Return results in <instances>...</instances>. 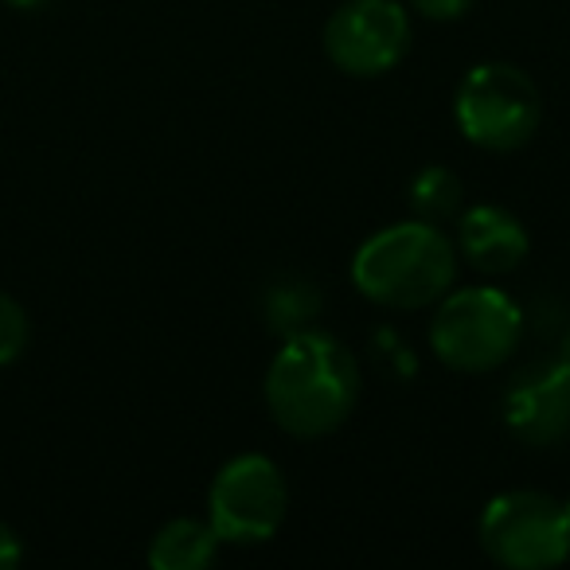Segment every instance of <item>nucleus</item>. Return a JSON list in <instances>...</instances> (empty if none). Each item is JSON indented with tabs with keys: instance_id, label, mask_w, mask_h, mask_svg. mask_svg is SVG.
<instances>
[{
	"instance_id": "1",
	"label": "nucleus",
	"mask_w": 570,
	"mask_h": 570,
	"mask_svg": "<svg viewBox=\"0 0 570 570\" xmlns=\"http://www.w3.org/2000/svg\"><path fill=\"white\" fill-rule=\"evenodd\" d=\"M360 399V364L321 328L289 333L266 372V406L294 438H325L348 422Z\"/></svg>"
},
{
	"instance_id": "10",
	"label": "nucleus",
	"mask_w": 570,
	"mask_h": 570,
	"mask_svg": "<svg viewBox=\"0 0 570 570\" xmlns=\"http://www.w3.org/2000/svg\"><path fill=\"white\" fill-rule=\"evenodd\" d=\"M219 531L212 520H191V515H176L153 535L149 543V567L157 570H204L219 551Z\"/></svg>"
},
{
	"instance_id": "14",
	"label": "nucleus",
	"mask_w": 570,
	"mask_h": 570,
	"mask_svg": "<svg viewBox=\"0 0 570 570\" xmlns=\"http://www.w3.org/2000/svg\"><path fill=\"white\" fill-rule=\"evenodd\" d=\"M411 9L426 20H461L473 9V0H411Z\"/></svg>"
},
{
	"instance_id": "6",
	"label": "nucleus",
	"mask_w": 570,
	"mask_h": 570,
	"mask_svg": "<svg viewBox=\"0 0 570 570\" xmlns=\"http://www.w3.org/2000/svg\"><path fill=\"white\" fill-rule=\"evenodd\" d=\"M289 508L285 476L266 453H238L215 473L207 492V520L223 543L250 547L277 535Z\"/></svg>"
},
{
	"instance_id": "16",
	"label": "nucleus",
	"mask_w": 570,
	"mask_h": 570,
	"mask_svg": "<svg viewBox=\"0 0 570 570\" xmlns=\"http://www.w3.org/2000/svg\"><path fill=\"white\" fill-rule=\"evenodd\" d=\"M554 360H559V364L570 372V328H567V333H562V341H559V356H554Z\"/></svg>"
},
{
	"instance_id": "4",
	"label": "nucleus",
	"mask_w": 570,
	"mask_h": 570,
	"mask_svg": "<svg viewBox=\"0 0 570 570\" xmlns=\"http://www.w3.org/2000/svg\"><path fill=\"white\" fill-rule=\"evenodd\" d=\"M453 118L465 141L489 153H512L535 137L543 121V98L528 71L512 63H476L461 79Z\"/></svg>"
},
{
	"instance_id": "11",
	"label": "nucleus",
	"mask_w": 570,
	"mask_h": 570,
	"mask_svg": "<svg viewBox=\"0 0 570 570\" xmlns=\"http://www.w3.org/2000/svg\"><path fill=\"white\" fill-rule=\"evenodd\" d=\"M411 207H414V219H426L442 227L445 219L461 212V199H465V184L453 168L445 165H426L419 176L411 180Z\"/></svg>"
},
{
	"instance_id": "2",
	"label": "nucleus",
	"mask_w": 570,
	"mask_h": 570,
	"mask_svg": "<svg viewBox=\"0 0 570 570\" xmlns=\"http://www.w3.org/2000/svg\"><path fill=\"white\" fill-rule=\"evenodd\" d=\"M458 277V250L438 223L406 219L372 235L352 258V282L375 305L422 309L442 302Z\"/></svg>"
},
{
	"instance_id": "12",
	"label": "nucleus",
	"mask_w": 570,
	"mask_h": 570,
	"mask_svg": "<svg viewBox=\"0 0 570 570\" xmlns=\"http://www.w3.org/2000/svg\"><path fill=\"white\" fill-rule=\"evenodd\" d=\"M321 309V297L313 294V285H289V289H277L274 294V305H269V321L274 328H285L289 333H302L305 321Z\"/></svg>"
},
{
	"instance_id": "3",
	"label": "nucleus",
	"mask_w": 570,
	"mask_h": 570,
	"mask_svg": "<svg viewBox=\"0 0 570 570\" xmlns=\"http://www.w3.org/2000/svg\"><path fill=\"white\" fill-rule=\"evenodd\" d=\"M523 341V309L497 285L450 289L430 321V348L453 372H492Z\"/></svg>"
},
{
	"instance_id": "8",
	"label": "nucleus",
	"mask_w": 570,
	"mask_h": 570,
	"mask_svg": "<svg viewBox=\"0 0 570 570\" xmlns=\"http://www.w3.org/2000/svg\"><path fill=\"white\" fill-rule=\"evenodd\" d=\"M504 422L523 445H554L570 434V372L551 364L515 375L504 395Z\"/></svg>"
},
{
	"instance_id": "17",
	"label": "nucleus",
	"mask_w": 570,
	"mask_h": 570,
	"mask_svg": "<svg viewBox=\"0 0 570 570\" xmlns=\"http://www.w3.org/2000/svg\"><path fill=\"white\" fill-rule=\"evenodd\" d=\"M9 4L20 12H36V9H43V4H51V0H9Z\"/></svg>"
},
{
	"instance_id": "7",
	"label": "nucleus",
	"mask_w": 570,
	"mask_h": 570,
	"mask_svg": "<svg viewBox=\"0 0 570 570\" xmlns=\"http://www.w3.org/2000/svg\"><path fill=\"white\" fill-rule=\"evenodd\" d=\"M325 51L344 75H387L411 51V17L399 0H348L328 17Z\"/></svg>"
},
{
	"instance_id": "15",
	"label": "nucleus",
	"mask_w": 570,
	"mask_h": 570,
	"mask_svg": "<svg viewBox=\"0 0 570 570\" xmlns=\"http://www.w3.org/2000/svg\"><path fill=\"white\" fill-rule=\"evenodd\" d=\"M20 559H24V539L0 520V570L20 567Z\"/></svg>"
},
{
	"instance_id": "13",
	"label": "nucleus",
	"mask_w": 570,
	"mask_h": 570,
	"mask_svg": "<svg viewBox=\"0 0 570 570\" xmlns=\"http://www.w3.org/2000/svg\"><path fill=\"white\" fill-rule=\"evenodd\" d=\"M28 336H32V325H28V313L17 297L0 294V367L17 364L28 348Z\"/></svg>"
},
{
	"instance_id": "9",
	"label": "nucleus",
	"mask_w": 570,
	"mask_h": 570,
	"mask_svg": "<svg viewBox=\"0 0 570 570\" xmlns=\"http://www.w3.org/2000/svg\"><path fill=\"white\" fill-rule=\"evenodd\" d=\"M458 246L481 274H508L515 269L531 250L528 227L520 215H512L500 204H476L461 215L458 223Z\"/></svg>"
},
{
	"instance_id": "5",
	"label": "nucleus",
	"mask_w": 570,
	"mask_h": 570,
	"mask_svg": "<svg viewBox=\"0 0 570 570\" xmlns=\"http://www.w3.org/2000/svg\"><path fill=\"white\" fill-rule=\"evenodd\" d=\"M476 535L500 567L551 570L570 559V504L535 489L500 492L484 508Z\"/></svg>"
}]
</instances>
